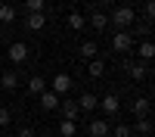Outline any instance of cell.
I'll list each match as a JSON object with an SVG mask.
<instances>
[{"label": "cell", "instance_id": "cell-6", "mask_svg": "<svg viewBox=\"0 0 155 137\" xmlns=\"http://www.w3.org/2000/svg\"><path fill=\"white\" fill-rule=\"evenodd\" d=\"M62 118H65V122H74L78 115H81V109H78V100H62Z\"/></svg>", "mask_w": 155, "mask_h": 137}, {"label": "cell", "instance_id": "cell-18", "mask_svg": "<svg viewBox=\"0 0 155 137\" xmlns=\"http://www.w3.org/2000/svg\"><path fill=\"white\" fill-rule=\"evenodd\" d=\"M127 72H130L134 81H146V66H137V62H127Z\"/></svg>", "mask_w": 155, "mask_h": 137}, {"label": "cell", "instance_id": "cell-16", "mask_svg": "<svg viewBox=\"0 0 155 137\" xmlns=\"http://www.w3.org/2000/svg\"><path fill=\"white\" fill-rule=\"evenodd\" d=\"M90 25H93L96 31H106L109 28V16L106 12H93V16H90Z\"/></svg>", "mask_w": 155, "mask_h": 137}, {"label": "cell", "instance_id": "cell-25", "mask_svg": "<svg viewBox=\"0 0 155 137\" xmlns=\"http://www.w3.org/2000/svg\"><path fill=\"white\" fill-rule=\"evenodd\" d=\"M9 122H12V112H9V109H3V106H0V128H6Z\"/></svg>", "mask_w": 155, "mask_h": 137}, {"label": "cell", "instance_id": "cell-17", "mask_svg": "<svg viewBox=\"0 0 155 137\" xmlns=\"http://www.w3.org/2000/svg\"><path fill=\"white\" fill-rule=\"evenodd\" d=\"M137 53H140V59H143V62H149V59L155 56V44H152V41H143V44H140V50H137Z\"/></svg>", "mask_w": 155, "mask_h": 137}, {"label": "cell", "instance_id": "cell-15", "mask_svg": "<svg viewBox=\"0 0 155 137\" xmlns=\"http://www.w3.org/2000/svg\"><path fill=\"white\" fill-rule=\"evenodd\" d=\"M87 72H90V78H102L106 62H102V59H90V62H87Z\"/></svg>", "mask_w": 155, "mask_h": 137}, {"label": "cell", "instance_id": "cell-5", "mask_svg": "<svg viewBox=\"0 0 155 137\" xmlns=\"http://www.w3.org/2000/svg\"><path fill=\"white\" fill-rule=\"evenodd\" d=\"M6 56H9L12 62H25V59H28V47H25L22 41H16V44H9V50H6Z\"/></svg>", "mask_w": 155, "mask_h": 137}, {"label": "cell", "instance_id": "cell-3", "mask_svg": "<svg viewBox=\"0 0 155 137\" xmlns=\"http://www.w3.org/2000/svg\"><path fill=\"white\" fill-rule=\"evenodd\" d=\"M50 91H53L56 97H62V94H68L71 91V75H65V72H59L53 81H50Z\"/></svg>", "mask_w": 155, "mask_h": 137}, {"label": "cell", "instance_id": "cell-12", "mask_svg": "<svg viewBox=\"0 0 155 137\" xmlns=\"http://www.w3.org/2000/svg\"><path fill=\"white\" fill-rule=\"evenodd\" d=\"M149 106H152V103H149L146 97L134 100V115H137V118H149Z\"/></svg>", "mask_w": 155, "mask_h": 137}, {"label": "cell", "instance_id": "cell-23", "mask_svg": "<svg viewBox=\"0 0 155 137\" xmlns=\"http://www.w3.org/2000/svg\"><path fill=\"white\" fill-rule=\"evenodd\" d=\"M44 0H25V9H28V12H44Z\"/></svg>", "mask_w": 155, "mask_h": 137}, {"label": "cell", "instance_id": "cell-8", "mask_svg": "<svg viewBox=\"0 0 155 137\" xmlns=\"http://www.w3.org/2000/svg\"><path fill=\"white\" fill-rule=\"evenodd\" d=\"M87 137H109V122H102V118L90 122V128H87Z\"/></svg>", "mask_w": 155, "mask_h": 137}, {"label": "cell", "instance_id": "cell-27", "mask_svg": "<svg viewBox=\"0 0 155 137\" xmlns=\"http://www.w3.org/2000/svg\"><path fill=\"white\" fill-rule=\"evenodd\" d=\"M146 3H155V0H146Z\"/></svg>", "mask_w": 155, "mask_h": 137}, {"label": "cell", "instance_id": "cell-21", "mask_svg": "<svg viewBox=\"0 0 155 137\" xmlns=\"http://www.w3.org/2000/svg\"><path fill=\"white\" fill-rule=\"evenodd\" d=\"M68 25H71V28H74V31H81V28H84V25H87V19L81 16V12H71V16H68Z\"/></svg>", "mask_w": 155, "mask_h": 137}, {"label": "cell", "instance_id": "cell-22", "mask_svg": "<svg viewBox=\"0 0 155 137\" xmlns=\"http://www.w3.org/2000/svg\"><path fill=\"white\" fill-rule=\"evenodd\" d=\"M112 137H130V125H115V128H109Z\"/></svg>", "mask_w": 155, "mask_h": 137}, {"label": "cell", "instance_id": "cell-13", "mask_svg": "<svg viewBox=\"0 0 155 137\" xmlns=\"http://www.w3.org/2000/svg\"><path fill=\"white\" fill-rule=\"evenodd\" d=\"M96 106H99V100L93 94H81V100H78V109H81V112H90V109H96Z\"/></svg>", "mask_w": 155, "mask_h": 137}, {"label": "cell", "instance_id": "cell-19", "mask_svg": "<svg viewBox=\"0 0 155 137\" xmlns=\"http://www.w3.org/2000/svg\"><path fill=\"white\" fill-rule=\"evenodd\" d=\"M12 19H16V9H12V3H3V6H0V22L9 25Z\"/></svg>", "mask_w": 155, "mask_h": 137}, {"label": "cell", "instance_id": "cell-20", "mask_svg": "<svg viewBox=\"0 0 155 137\" xmlns=\"http://www.w3.org/2000/svg\"><path fill=\"white\" fill-rule=\"evenodd\" d=\"M81 56H84V59H96V44H93V41H84V44H81Z\"/></svg>", "mask_w": 155, "mask_h": 137}, {"label": "cell", "instance_id": "cell-10", "mask_svg": "<svg viewBox=\"0 0 155 137\" xmlns=\"http://www.w3.org/2000/svg\"><path fill=\"white\" fill-rule=\"evenodd\" d=\"M59 103H62V97H56L53 91H44L41 94V106L44 109H59Z\"/></svg>", "mask_w": 155, "mask_h": 137}, {"label": "cell", "instance_id": "cell-11", "mask_svg": "<svg viewBox=\"0 0 155 137\" xmlns=\"http://www.w3.org/2000/svg\"><path fill=\"white\" fill-rule=\"evenodd\" d=\"M0 87H3V91H16L19 87V75L16 72H3L0 75Z\"/></svg>", "mask_w": 155, "mask_h": 137}, {"label": "cell", "instance_id": "cell-24", "mask_svg": "<svg viewBox=\"0 0 155 137\" xmlns=\"http://www.w3.org/2000/svg\"><path fill=\"white\" fill-rule=\"evenodd\" d=\"M59 134H62V137H74V122H65V118H62V125H59Z\"/></svg>", "mask_w": 155, "mask_h": 137}, {"label": "cell", "instance_id": "cell-26", "mask_svg": "<svg viewBox=\"0 0 155 137\" xmlns=\"http://www.w3.org/2000/svg\"><path fill=\"white\" fill-rule=\"evenodd\" d=\"M16 137H34V131H31V128H19Z\"/></svg>", "mask_w": 155, "mask_h": 137}, {"label": "cell", "instance_id": "cell-4", "mask_svg": "<svg viewBox=\"0 0 155 137\" xmlns=\"http://www.w3.org/2000/svg\"><path fill=\"white\" fill-rule=\"evenodd\" d=\"M96 109H102L106 115H118V112H121V100L115 97V94H109V97H102V100H99V106H96Z\"/></svg>", "mask_w": 155, "mask_h": 137}, {"label": "cell", "instance_id": "cell-2", "mask_svg": "<svg viewBox=\"0 0 155 137\" xmlns=\"http://www.w3.org/2000/svg\"><path fill=\"white\" fill-rule=\"evenodd\" d=\"M112 50H115V53H130V50H134V34L130 31L112 34Z\"/></svg>", "mask_w": 155, "mask_h": 137}, {"label": "cell", "instance_id": "cell-14", "mask_svg": "<svg viewBox=\"0 0 155 137\" xmlns=\"http://www.w3.org/2000/svg\"><path fill=\"white\" fill-rule=\"evenodd\" d=\"M130 134H140V137L152 134V122H149V118H137V125L130 128Z\"/></svg>", "mask_w": 155, "mask_h": 137}, {"label": "cell", "instance_id": "cell-9", "mask_svg": "<svg viewBox=\"0 0 155 137\" xmlns=\"http://www.w3.org/2000/svg\"><path fill=\"white\" fill-rule=\"evenodd\" d=\"M44 91H47V81L41 78V75H31V78H28V94L31 97H41Z\"/></svg>", "mask_w": 155, "mask_h": 137}, {"label": "cell", "instance_id": "cell-7", "mask_svg": "<svg viewBox=\"0 0 155 137\" xmlns=\"http://www.w3.org/2000/svg\"><path fill=\"white\" fill-rule=\"evenodd\" d=\"M44 25H47L44 12H28V19H25V28H28V31H41Z\"/></svg>", "mask_w": 155, "mask_h": 137}, {"label": "cell", "instance_id": "cell-1", "mask_svg": "<svg viewBox=\"0 0 155 137\" xmlns=\"http://www.w3.org/2000/svg\"><path fill=\"white\" fill-rule=\"evenodd\" d=\"M109 19H112V25L118 31H127L134 25V19H137V9L134 6H112V16Z\"/></svg>", "mask_w": 155, "mask_h": 137}]
</instances>
